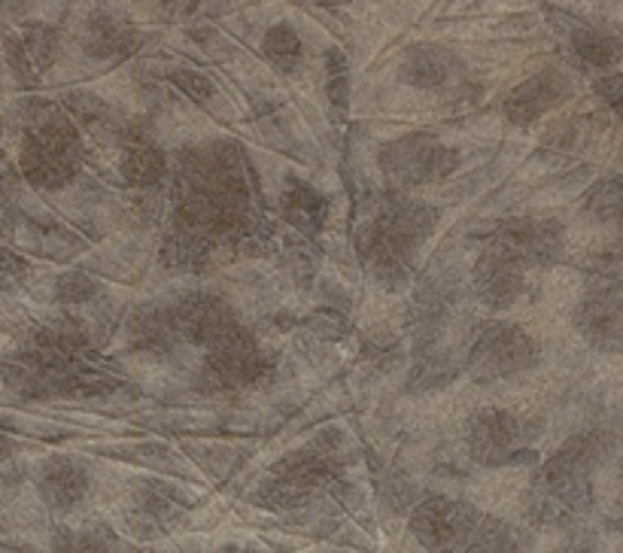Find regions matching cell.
I'll list each match as a JSON object with an SVG mask.
<instances>
[{"label":"cell","instance_id":"cell-24","mask_svg":"<svg viewBox=\"0 0 623 553\" xmlns=\"http://www.w3.org/2000/svg\"><path fill=\"white\" fill-rule=\"evenodd\" d=\"M575 53L590 67H611L621 61L623 46L621 40L611 37L605 31H578L575 34Z\"/></svg>","mask_w":623,"mask_h":553},{"label":"cell","instance_id":"cell-9","mask_svg":"<svg viewBox=\"0 0 623 553\" xmlns=\"http://www.w3.org/2000/svg\"><path fill=\"white\" fill-rule=\"evenodd\" d=\"M483 514L459 499H426L411 514V532L426 551H468Z\"/></svg>","mask_w":623,"mask_h":553},{"label":"cell","instance_id":"cell-1","mask_svg":"<svg viewBox=\"0 0 623 553\" xmlns=\"http://www.w3.org/2000/svg\"><path fill=\"white\" fill-rule=\"evenodd\" d=\"M247 180L232 144L189 149L180 165V223L198 235H234L247 225Z\"/></svg>","mask_w":623,"mask_h":553},{"label":"cell","instance_id":"cell-20","mask_svg":"<svg viewBox=\"0 0 623 553\" xmlns=\"http://www.w3.org/2000/svg\"><path fill=\"white\" fill-rule=\"evenodd\" d=\"M280 207H283L286 223H292L299 232H304V235H316L325 225V219H329V204H325V198L320 195L316 189L304 183L289 185L283 201H280Z\"/></svg>","mask_w":623,"mask_h":553},{"label":"cell","instance_id":"cell-26","mask_svg":"<svg viewBox=\"0 0 623 553\" xmlns=\"http://www.w3.org/2000/svg\"><path fill=\"white\" fill-rule=\"evenodd\" d=\"M514 532L493 517H481L475 535L468 541V551H514Z\"/></svg>","mask_w":623,"mask_h":553},{"label":"cell","instance_id":"cell-25","mask_svg":"<svg viewBox=\"0 0 623 553\" xmlns=\"http://www.w3.org/2000/svg\"><path fill=\"white\" fill-rule=\"evenodd\" d=\"M265 55L271 58L274 67H280V70H296L301 55H304V46H301V37L292 27L277 25L271 27L268 37H265Z\"/></svg>","mask_w":623,"mask_h":553},{"label":"cell","instance_id":"cell-14","mask_svg":"<svg viewBox=\"0 0 623 553\" xmlns=\"http://www.w3.org/2000/svg\"><path fill=\"white\" fill-rule=\"evenodd\" d=\"M471 286L481 304L493 307V311H505L526 290V268L518 259H511L508 252L487 247L471 271Z\"/></svg>","mask_w":623,"mask_h":553},{"label":"cell","instance_id":"cell-19","mask_svg":"<svg viewBox=\"0 0 623 553\" xmlns=\"http://www.w3.org/2000/svg\"><path fill=\"white\" fill-rule=\"evenodd\" d=\"M177 338H180V335H177L174 323H170L168 307H165V311L149 307V311H141V314L131 316L129 341H131V350H137V353H149V356L168 353Z\"/></svg>","mask_w":623,"mask_h":553},{"label":"cell","instance_id":"cell-6","mask_svg":"<svg viewBox=\"0 0 623 553\" xmlns=\"http://www.w3.org/2000/svg\"><path fill=\"white\" fill-rule=\"evenodd\" d=\"M459 153L432 134H404L380 149V171L402 189L438 183L459 168Z\"/></svg>","mask_w":623,"mask_h":553},{"label":"cell","instance_id":"cell-17","mask_svg":"<svg viewBox=\"0 0 623 553\" xmlns=\"http://www.w3.org/2000/svg\"><path fill=\"white\" fill-rule=\"evenodd\" d=\"M463 74V65L454 53H447L442 46H414L411 53L402 58V67H399V79L404 86H414V89H423V92H438V89H447L450 82H456V77Z\"/></svg>","mask_w":623,"mask_h":553},{"label":"cell","instance_id":"cell-16","mask_svg":"<svg viewBox=\"0 0 623 553\" xmlns=\"http://www.w3.org/2000/svg\"><path fill=\"white\" fill-rule=\"evenodd\" d=\"M34 484H37L40 499H43L46 508L70 511L89 493V472L74 456H49V460L37 465Z\"/></svg>","mask_w":623,"mask_h":553},{"label":"cell","instance_id":"cell-29","mask_svg":"<svg viewBox=\"0 0 623 553\" xmlns=\"http://www.w3.org/2000/svg\"><path fill=\"white\" fill-rule=\"evenodd\" d=\"M325 92H329V101L335 106H347V101H351L347 61H344V55L338 49L329 53V86H325Z\"/></svg>","mask_w":623,"mask_h":553},{"label":"cell","instance_id":"cell-22","mask_svg":"<svg viewBox=\"0 0 623 553\" xmlns=\"http://www.w3.org/2000/svg\"><path fill=\"white\" fill-rule=\"evenodd\" d=\"M134 31L122 22L113 19H94L86 34V49L91 58H119V55H129L134 49Z\"/></svg>","mask_w":623,"mask_h":553},{"label":"cell","instance_id":"cell-23","mask_svg":"<svg viewBox=\"0 0 623 553\" xmlns=\"http://www.w3.org/2000/svg\"><path fill=\"white\" fill-rule=\"evenodd\" d=\"M585 211L599 223H623V177L597 183L585 198Z\"/></svg>","mask_w":623,"mask_h":553},{"label":"cell","instance_id":"cell-3","mask_svg":"<svg viewBox=\"0 0 623 553\" xmlns=\"http://www.w3.org/2000/svg\"><path fill=\"white\" fill-rule=\"evenodd\" d=\"M599 462L593 435H578L566 441L550 460L533 474V517L547 527L569 523L590 505V481Z\"/></svg>","mask_w":623,"mask_h":553},{"label":"cell","instance_id":"cell-10","mask_svg":"<svg viewBox=\"0 0 623 553\" xmlns=\"http://www.w3.org/2000/svg\"><path fill=\"white\" fill-rule=\"evenodd\" d=\"M268 374V359L247 331L237 329L225 341L208 347L201 383L208 390H244Z\"/></svg>","mask_w":623,"mask_h":553},{"label":"cell","instance_id":"cell-30","mask_svg":"<svg viewBox=\"0 0 623 553\" xmlns=\"http://www.w3.org/2000/svg\"><path fill=\"white\" fill-rule=\"evenodd\" d=\"M174 82H177L192 101H210V98L216 94V86H213L204 74H198V70H177V74H174Z\"/></svg>","mask_w":623,"mask_h":553},{"label":"cell","instance_id":"cell-21","mask_svg":"<svg viewBox=\"0 0 623 553\" xmlns=\"http://www.w3.org/2000/svg\"><path fill=\"white\" fill-rule=\"evenodd\" d=\"M55 53H58V46H55V34L53 31H46V27H31L22 34V40L15 43L10 40V61H13L22 74H43L46 67L55 61Z\"/></svg>","mask_w":623,"mask_h":553},{"label":"cell","instance_id":"cell-18","mask_svg":"<svg viewBox=\"0 0 623 553\" xmlns=\"http://www.w3.org/2000/svg\"><path fill=\"white\" fill-rule=\"evenodd\" d=\"M119 173L129 185L137 189H153L165 180L168 173V158L158 149L149 137H129L122 146V158H119Z\"/></svg>","mask_w":623,"mask_h":553},{"label":"cell","instance_id":"cell-7","mask_svg":"<svg viewBox=\"0 0 623 553\" xmlns=\"http://www.w3.org/2000/svg\"><path fill=\"white\" fill-rule=\"evenodd\" d=\"M538 362V343L514 323H490L468 353V377L478 383L508 381Z\"/></svg>","mask_w":623,"mask_h":553},{"label":"cell","instance_id":"cell-13","mask_svg":"<svg viewBox=\"0 0 623 553\" xmlns=\"http://www.w3.org/2000/svg\"><path fill=\"white\" fill-rule=\"evenodd\" d=\"M170 323L180 335V341L196 343V347H213V343L225 341L229 335L241 329L234 311L220 295H208V292H196V295H182L168 307Z\"/></svg>","mask_w":623,"mask_h":553},{"label":"cell","instance_id":"cell-28","mask_svg":"<svg viewBox=\"0 0 623 553\" xmlns=\"http://www.w3.org/2000/svg\"><path fill=\"white\" fill-rule=\"evenodd\" d=\"M94 292H98V283H94L89 274H82V271L62 274L58 276V283H55V298L65 304L89 302V298H94Z\"/></svg>","mask_w":623,"mask_h":553},{"label":"cell","instance_id":"cell-4","mask_svg":"<svg viewBox=\"0 0 623 553\" xmlns=\"http://www.w3.org/2000/svg\"><path fill=\"white\" fill-rule=\"evenodd\" d=\"M82 161V146L74 119L65 113H46L27 128L22 140V171L37 189H65L74 183Z\"/></svg>","mask_w":623,"mask_h":553},{"label":"cell","instance_id":"cell-8","mask_svg":"<svg viewBox=\"0 0 623 553\" xmlns=\"http://www.w3.org/2000/svg\"><path fill=\"white\" fill-rule=\"evenodd\" d=\"M338 477V462L323 450H296L274 465L271 481L259 489V501L268 508H301Z\"/></svg>","mask_w":623,"mask_h":553},{"label":"cell","instance_id":"cell-2","mask_svg":"<svg viewBox=\"0 0 623 553\" xmlns=\"http://www.w3.org/2000/svg\"><path fill=\"white\" fill-rule=\"evenodd\" d=\"M435 225H438V211L414 204L408 198H392L377 213L375 223L368 225L363 240V262L368 264L377 283L399 290L411 274L416 250L423 247Z\"/></svg>","mask_w":623,"mask_h":553},{"label":"cell","instance_id":"cell-27","mask_svg":"<svg viewBox=\"0 0 623 553\" xmlns=\"http://www.w3.org/2000/svg\"><path fill=\"white\" fill-rule=\"evenodd\" d=\"M113 541H116V535H113L110 529L98 527L79 529V532H65V535L55 539L53 548H58V551H110V548H116Z\"/></svg>","mask_w":623,"mask_h":553},{"label":"cell","instance_id":"cell-15","mask_svg":"<svg viewBox=\"0 0 623 553\" xmlns=\"http://www.w3.org/2000/svg\"><path fill=\"white\" fill-rule=\"evenodd\" d=\"M575 89H571L569 77H563L559 70H542L526 82H520L514 92L505 98V116L520 128L533 125L538 119L566 104Z\"/></svg>","mask_w":623,"mask_h":553},{"label":"cell","instance_id":"cell-11","mask_svg":"<svg viewBox=\"0 0 623 553\" xmlns=\"http://www.w3.org/2000/svg\"><path fill=\"white\" fill-rule=\"evenodd\" d=\"M487 247L508 252L523 268H547L563 259V225L554 219H505L490 232Z\"/></svg>","mask_w":623,"mask_h":553},{"label":"cell","instance_id":"cell-12","mask_svg":"<svg viewBox=\"0 0 623 553\" xmlns=\"http://www.w3.org/2000/svg\"><path fill=\"white\" fill-rule=\"evenodd\" d=\"M575 329L597 350L623 353V292L621 276L597 274L593 290L575 307Z\"/></svg>","mask_w":623,"mask_h":553},{"label":"cell","instance_id":"cell-5","mask_svg":"<svg viewBox=\"0 0 623 553\" xmlns=\"http://www.w3.org/2000/svg\"><path fill=\"white\" fill-rule=\"evenodd\" d=\"M542 438L538 417H520L514 410L483 408L466 422V450L483 469H505L533 460L535 441Z\"/></svg>","mask_w":623,"mask_h":553}]
</instances>
